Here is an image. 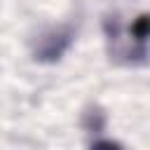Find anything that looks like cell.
Segmentation results:
<instances>
[{
    "label": "cell",
    "mask_w": 150,
    "mask_h": 150,
    "mask_svg": "<svg viewBox=\"0 0 150 150\" xmlns=\"http://www.w3.org/2000/svg\"><path fill=\"white\" fill-rule=\"evenodd\" d=\"M73 42V30L70 28H52L45 33L35 47V59L40 61H56L63 56V52Z\"/></svg>",
    "instance_id": "obj_1"
},
{
    "label": "cell",
    "mask_w": 150,
    "mask_h": 150,
    "mask_svg": "<svg viewBox=\"0 0 150 150\" xmlns=\"http://www.w3.org/2000/svg\"><path fill=\"white\" fill-rule=\"evenodd\" d=\"M91 150H124V148L120 143H115V141H96L91 145Z\"/></svg>",
    "instance_id": "obj_2"
}]
</instances>
